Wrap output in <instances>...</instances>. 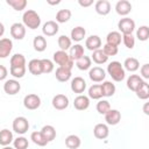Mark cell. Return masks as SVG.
Returning <instances> with one entry per match:
<instances>
[{
    "instance_id": "7dc6e473",
    "label": "cell",
    "mask_w": 149,
    "mask_h": 149,
    "mask_svg": "<svg viewBox=\"0 0 149 149\" xmlns=\"http://www.w3.org/2000/svg\"><path fill=\"white\" fill-rule=\"evenodd\" d=\"M102 51L105 52V55L107 57L109 56H115L118 54V47H113V45H109V44H105L104 48H102Z\"/></svg>"
},
{
    "instance_id": "ffe728a7",
    "label": "cell",
    "mask_w": 149,
    "mask_h": 149,
    "mask_svg": "<svg viewBox=\"0 0 149 149\" xmlns=\"http://www.w3.org/2000/svg\"><path fill=\"white\" fill-rule=\"evenodd\" d=\"M84 56V47L81 44H74L70 48V52H69V57L74 62L78 61L79 58H81Z\"/></svg>"
},
{
    "instance_id": "ba28073f",
    "label": "cell",
    "mask_w": 149,
    "mask_h": 149,
    "mask_svg": "<svg viewBox=\"0 0 149 149\" xmlns=\"http://www.w3.org/2000/svg\"><path fill=\"white\" fill-rule=\"evenodd\" d=\"M10 35L15 40H23L26 36V27L22 23H13L10 27Z\"/></svg>"
},
{
    "instance_id": "8992f818",
    "label": "cell",
    "mask_w": 149,
    "mask_h": 149,
    "mask_svg": "<svg viewBox=\"0 0 149 149\" xmlns=\"http://www.w3.org/2000/svg\"><path fill=\"white\" fill-rule=\"evenodd\" d=\"M29 129V122L24 116H17L13 121V130L17 134H24Z\"/></svg>"
},
{
    "instance_id": "8d00e7d4",
    "label": "cell",
    "mask_w": 149,
    "mask_h": 149,
    "mask_svg": "<svg viewBox=\"0 0 149 149\" xmlns=\"http://www.w3.org/2000/svg\"><path fill=\"white\" fill-rule=\"evenodd\" d=\"M92 59H93V62L97 63V64H104V63H106V62L108 61V57L105 55V52H104L101 49H98V50L93 51V54H92Z\"/></svg>"
},
{
    "instance_id": "7a4b0ae2",
    "label": "cell",
    "mask_w": 149,
    "mask_h": 149,
    "mask_svg": "<svg viewBox=\"0 0 149 149\" xmlns=\"http://www.w3.org/2000/svg\"><path fill=\"white\" fill-rule=\"evenodd\" d=\"M107 72L108 74L112 77L113 80L115 81H122L126 77V72H125V69L123 66L121 65L120 62L118 61H114V62H111L108 65H107Z\"/></svg>"
},
{
    "instance_id": "4fadbf2b",
    "label": "cell",
    "mask_w": 149,
    "mask_h": 149,
    "mask_svg": "<svg viewBox=\"0 0 149 149\" xmlns=\"http://www.w3.org/2000/svg\"><path fill=\"white\" fill-rule=\"evenodd\" d=\"M58 23L56 21H47L42 27V33L45 36H54L58 33Z\"/></svg>"
},
{
    "instance_id": "f35d334b",
    "label": "cell",
    "mask_w": 149,
    "mask_h": 149,
    "mask_svg": "<svg viewBox=\"0 0 149 149\" xmlns=\"http://www.w3.org/2000/svg\"><path fill=\"white\" fill-rule=\"evenodd\" d=\"M88 98L98 100L102 98V92H101V86L100 85H92L88 88Z\"/></svg>"
},
{
    "instance_id": "1f68e13d",
    "label": "cell",
    "mask_w": 149,
    "mask_h": 149,
    "mask_svg": "<svg viewBox=\"0 0 149 149\" xmlns=\"http://www.w3.org/2000/svg\"><path fill=\"white\" fill-rule=\"evenodd\" d=\"M80 143L81 141L77 135H69L65 139V146L69 149H78L80 147Z\"/></svg>"
},
{
    "instance_id": "7c38bea8",
    "label": "cell",
    "mask_w": 149,
    "mask_h": 149,
    "mask_svg": "<svg viewBox=\"0 0 149 149\" xmlns=\"http://www.w3.org/2000/svg\"><path fill=\"white\" fill-rule=\"evenodd\" d=\"M13 49V42L9 38H1L0 40V58H6L9 56Z\"/></svg>"
},
{
    "instance_id": "f6af8a7d",
    "label": "cell",
    "mask_w": 149,
    "mask_h": 149,
    "mask_svg": "<svg viewBox=\"0 0 149 149\" xmlns=\"http://www.w3.org/2000/svg\"><path fill=\"white\" fill-rule=\"evenodd\" d=\"M9 72L15 78H22L26 74V66H19V68H10Z\"/></svg>"
},
{
    "instance_id": "d590c367",
    "label": "cell",
    "mask_w": 149,
    "mask_h": 149,
    "mask_svg": "<svg viewBox=\"0 0 149 149\" xmlns=\"http://www.w3.org/2000/svg\"><path fill=\"white\" fill-rule=\"evenodd\" d=\"M71 19V10L70 9H61L56 14V21L58 23H65Z\"/></svg>"
},
{
    "instance_id": "e0dca14e",
    "label": "cell",
    "mask_w": 149,
    "mask_h": 149,
    "mask_svg": "<svg viewBox=\"0 0 149 149\" xmlns=\"http://www.w3.org/2000/svg\"><path fill=\"white\" fill-rule=\"evenodd\" d=\"M105 120L108 125L111 126H115L120 122L121 120V113L118 109H109L106 114H105Z\"/></svg>"
},
{
    "instance_id": "7bdbcfd3",
    "label": "cell",
    "mask_w": 149,
    "mask_h": 149,
    "mask_svg": "<svg viewBox=\"0 0 149 149\" xmlns=\"http://www.w3.org/2000/svg\"><path fill=\"white\" fill-rule=\"evenodd\" d=\"M29 146L28 140L23 136H19L17 139L14 140V148L15 149H27Z\"/></svg>"
},
{
    "instance_id": "ac0fdd59",
    "label": "cell",
    "mask_w": 149,
    "mask_h": 149,
    "mask_svg": "<svg viewBox=\"0 0 149 149\" xmlns=\"http://www.w3.org/2000/svg\"><path fill=\"white\" fill-rule=\"evenodd\" d=\"M93 134H94V136H95L97 139L104 140V139H106V137L108 136L109 129H108L107 125H105V123H98V125H95L94 128H93Z\"/></svg>"
},
{
    "instance_id": "ee69618b",
    "label": "cell",
    "mask_w": 149,
    "mask_h": 149,
    "mask_svg": "<svg viewBox=\"0 0 149 149\" xmlns=\"http://www.w3.org/2000/svg\"><path fill=\"white\" fill-rule=\"evenodd\" d=\"M109 109H111V105H109V102L107 100H100L97 104V111L100 114H106Z\"/></svg>"
},
{
    "instance_id": "b9f144b4",
    "label": "cell",
    "mask_w": 149,
    "mask_h": 149,
    "mask_svg": "<svg viewBox=\"0 0 149 149\" xmlns=\"http://www.w3.org/2000/svg\"><path fill=\"white\" fill-rule=\"evenodd\" d=\"M41 65H42V73H50L54 70V63L48 58L41 59Z\"/></svg>"
},
{
    "instance_id": "db71d44e",
    "label": "cell",
    "mask_w": 149,
    "mask_h": 149,
    "mask_svg": "<svg viewBox=\"0 0 149 149\" xmlns=\"http://www.w3.org/2000/svg\"><path fill=\"white\" fill-rule=\"evenodd\" d=\"M47 2H48L49 5H58V3L61 2V1H59V0H57V1H50V0H48Z\"/></svg>"
},
{
    "instance_id": "277c9868",
    "label": "cell",
    "mask_w": 149,
    "mask_h": 149,
    "mask_svg": "<svg viewBox=\"0 0 149 149\" xmlns=\"http://www.w3.org/2000/svg\"><path fill=\"white\" fill-rule=\"evenodd\" d=\"M118 28L123 35H130L135 29V22L129 17H123L118 22Z\"/></svg>"
},
{
    "instance_id": "60d3db41",
    "label": "cell",
    "mask_w": 149,
    "mask_h": 149,
    "mask_svg": "<svg viewBox=\"0 0 149 149\" xmlns=\"http://www.w3.org/2000/svg\"><path fill=\"white\" fill-rule=\"evenodd\" d=\"M136 37L142 42L147 41L149 38V28L147 26H141L136 31Z\"/></svg>"
},
{
    "instance_id": "681fc988",
    "label": "cell",
    "mask_w": 149,
    "mask_h": 149,
    "mask_svg": "<svg viewBox=\"0 0 149 149\" xmlns=\"http://www.w3.org/2000/svg\"><path fill=\"white\" fill-rule=\"evenodd\" d=\"M7 74H8V70L6 69V66H3V65L0 64V80L6 79Z\"/></svg>"
},
{
    "instance_id": "2e32d148",
    "label": "cell",
    "mask_w": 149,
    "mask_h": 149,
    "mask_svg": "<svg viewBox=\"0 0 149 149\" xmlns=\"http://www.w3.org/2000/svg\"><path fill=\"white\" fill-rule=\"evenodd\" d=\"M73 106L78 111H85V109H87L88 106H90V99H88V97L83 95V94H79L78 97L74 98Z\"/></svg>"
},
{
    "instance_id": "8fae6325",
    "label": "cell",
    "mask_w": 149,
    "mask_h": 149,
    "mask_svg": "<svg viewBox=\"0 0 149 149\" xmlns=\"http://www.w3.org/2000/svg\"><path fill=\"white\" fill-rule=\"evenodd\" d=\"M115 12L121 16H126L132 12V3L127 0H120L115 5Z\"/></svg>"
},
{
    "instance_id": "816d5d0a",
    "label": "cell",
    "mask_w": 149,
    "mask_h": 149,
    "mask_svg": "<svg viewBox=\"0 0 149 149\" xmlns=\"http://www.w3.org/2000/svg\"><path fill=\"white\" fill-rule=\"evenodd\" d=\"M148 106H149V104H148V102H146V104H144V106H143V112H144L147 115L149 114V111H148Z\"/></svg>"
},
{
    "instance_id": "4316f807",
    "label": "cell",
    "mask_w": 149,
    "mask_h": 149,
    "mask_svg": "<svg viewBox=\"0 0 149 149\" xmlns=\"http://www.w3.org/2000/svg\"><path fill=\"white\" fill-rule=\"evenodd\" d=\"M143 81V79L137 76V74H130L127 79V87L130 90V91H136V88L139 87V85Z\"/></svg>"
},
{
    "instance_id": "bcb514c9",
    "label": "cell",
    "mask_w": 149,
    "mask_h": 149,
    "mask_svg": "<svg viewBox=\"0 0 149 149\" xmlns=\"http://www.w3.org/2000/svg\"><path fill=\"white\" fill-rule=\"evenodd\" d=\"M122 41H123V44L128 49H133L134 45H135V38H134V36L132 34L130 35H123L122 36Z\"/></svg>"
},
{
    "instance_id": "83f0119b",
    "label": "cell",
    "mask_w": 149,
    "mask_h": 149,
    "mask_svg": "<svg viewBox=\"0 0 149 149\" xmlns=\"http://www.w3.org/2000/svg\"><path fill=\"white\" fill-rule=\"evenodd\" d=\"M101 92H102V97H112L115 93V85L112 81H104L101 85Z\"/></svg>"
},
{
    "instance_id": "d6a6232c",
    "label": "cell",
    "mask_w": 149,
    "mask_h": 149,
    "mask_svg": "<svg viewBox=\"0 0 149 149\" xmlns=\"http://www.w3.org/2000/svg\"><path fill=\"white\" fill-rule=\"evenodd\" d=\"M13 141V134L8 129H2L0 130V144L6 147L9 146V143Z\"/></svg>"
},
{
    "instance_id": "9c48e42d",
    "label": "cell",
    "mask_w": 149,
    "mask_h": 149,
    "mask_svg": "<svg viewBox=\"0 0 149 149\" xmlns=\"http://www.w3.org/2000/svg\"><path fill=\"white\" fill-rule=\"evenodd\" d=\"M88 77L94 83H100L105 79L106 77V73H105V70L101 69L100 66H94L92 69H90V72H88Z\"/></svg>"
},
{
    "instance_id": "52a82bcc",
    "label": "cell",
    "mask_w": 149,
    "mask_h": 149,
    "mask_svg": "<svg viewBox=\"0 0 149 149\" xmlns=\"http://www.w3.org/2000/svg\"><path fill=\"white\" fill-rule=\"evenodd\" d=\"M20 90H21V85L15 79H8L3 84V91L8 95H15L16 93L20 92Z\"/></svg>"
},
{
    "instance_id": "d6986e66",
    "label": "cell",
    "mask_w": 149,
    "mask_h": 149,
    "mask_svg": "<svg viewBox=\"0 0 149 149\" xmlns=\"http://www.w3.org/2000/svg\"><path fill=\"white\" fill-rule=\"evenodd\" d=\"M95 12L99 14V15H107L109 12H111V3L109 1L107 0H99L95 2Z\"/></svg>"
},
{
    "instance_id": "836d02e7",
    "label": "cell",
    "mask_w": 149,
    "mask_h": 149,
    "mask_svg": "<svg viewBox=\"0 0 149 149\" xmlns=\"http://www.w3.org/2000/svg\"><path fill=\"white\" fill-rule=\"evenodd\" d=\"M26 66V58L22 54H15L10 58V68Z\"/></svg>"
},
{
    "instance_id": "4dcf8cb0",
    "label": "cell",
    "mask_w": 149,
    "mask_h": 149,
    "mask_svg": "<svg viewBox=\"0 0 149 149\" xmlns=\"http://www.w3.org/2000/svg\"><path fill=\"white\" fill-rule=\"evenodd\" d=\"M140 68V63L136 58L134 57H129V58H126L125 63H123V69L127 70V71H130V72H134L136 71L137 69Z\"/></svg>"
},
{
    "instance_id": "d4e9b609",
    "label": "cell",
    "mask_w": 149,
    "mask_h": 149,
    "mask_svg": "<svg viewBox=\"0 0 149 149\" xmlns=\"http://www.w3.org/2000/svg\"><path fill=\"white\" fill-rule=\"evenodd\" d=\"M28 70L34 76H40L42 73V65L41 59H31L28 63Z\"/></svg>"
},
{
    "instance_id": "44dd1931",
    "label": "cell",
    "mask_w": 149,
    "mask_h": 149,
    "mask_svg": "<svg viewBox=\"0 0 149 149\" xmlns=\"http://www.w3.org/2000/svg\"><path fill=\"white\" fill-rule=\"evenodd\" d=\"M121 34L119 31H111L106 36V44L113 45V47H119L121 43Z\"/></svg>"
},
{
    "instance_id": "c3c4849f",
    "label": "cell",
    "mask_w": 149,
    "mask_h": 149,
    "mask_svg": "<svg viewBox=\"0 0 149 149\" xmlns=\"http://www.w3.org/2000/svg\"><path fill=\"white\" fill-rule=\"evenodd\" d=\"M141 76L144 78V79H149V64H143L141 66ZM141 77V78H142Z\"/></svg>"
},
{
    "instance_id": "f907efd6",
    "label": "cell",
    "mask_w": 149,
    "mask_h": 149,
    "mask_svg": "<svg viewBox=\"0 0 149 149\" xmlns=\"http://www.w3.org/2000/svg\"><path fill=\"white\" fill-rule=\"evenodd\" d=\"M78 3L81 7H90L93 3V0H78Z\"/></svg>"
},
{
    "instance_id": "484cf974",
    "label": "cell",
    "mask_w": 149,
    "mask_h": 149,
    "mask_svg": "<svg viewBox=\"0 0 149 149\" xmlns=\"http://www.w3.org/2000/svg\"><path fill=\"white\" fill-rule=\"evenodd\" d=\"M55 76H56V79L58 81H68L70 78H71V70H68V69H64V68H57L56 72H55Z\"/></svg>"
},
{
    "instance_id": "f546056e",
    "label": "cell",
    "mask_w": 149,
    "mask_h": 149,
    "mask_svg": "<svg viewBox=\"0 0 149 149\" xmlns=\"http://www.w3.org/2000/svg\"><path fill=\"white\" fill-rule=\"evenodd\" d=\"M30 140H31L36 146H40V147H44V146H47V144L49 143L41 132H33L31 135H30Z\"/></svg>"
},
{
    "instance_id": "f5cc1de1",
    "label": "cell",
    "mask_w": 149,
    "mask_h": 149,
    "mask_svg": "<svg viewBox=\"0 0 149 149\" xmlns=\"http://www.w3.org/2000/svg\"><path fill=\"white\" fill-rule=\"evenodd\" d=\"M3 33H5V26L0 22V37L3 35Z\"/></svg>"
},
{
    "instance_id": "74e56055",
    "label": "cell",
    "mask_w": 149,
    "mask_h": 149,
    "mask_svg": "<svg viewBox=\"0 0 149 149\" xmlns=\"http://www.w3.org/2000/svg\"><path fill=\"white\" fill-rule=\"evenodd\" d=\"M57 43H58V47H59V49L62 51H66L68 49L71 48V38L68 37L66 35H61L58 37Z\"/></svg>"
},
{
    "instance_id": "7402d4cb",
    "label": "cell",
    "mask_w": 149,
    "mask_h": 149,
    "mask_svg": "<svg viewBox=\"0 0 149 149\" xmlns=\"http://www.w3.org/2000/svg\"><path fill=\"white\" fill-rule=\"evenodd\" d=\"M135 93H136L137 98H140V99H142V100H147V99L149 98V84L143 80V81L139 85V87L136 88Z\"/></svg>"
},
{
    "instance_id": "5b68a950",
    "label": "cell",
    "mask_w": 149,
    "mask_h": 149,
    "mask_svg": "<svg viewBox=\"0 0 149 149\" xmlns=\"http://www.w3.org/2000/svg\"><path fill=\"white\" fill-rule=\"evenodd\" d=\"M41 105V98L37 95V94H27L24 98H23V106L27 108V109H30V111H34V109H37Z\"/></svg>"
},
{
    "instance_id": "e575fe53",
    "label": "cell",
    "mask_w": 149,
    "mask_h": 149,
    "mask_svg": "<svg viewBox=\"0 0 149 149\" xmlns=\"http://www.w3.org/2000/svg\"><path fill=\"white\" fill-rule=\"evenodd\" d=\"M76 65L79 70L81 71H85V70H88L92 65V62H91V58L88 56H83L81 58H79L78 61H76Z\"/></svg>"
},
{
    "instance_id": "f1b7e54d",
    "label": "cell",
    "mask_w": 149,
    "mask_h": 149,
    "mask_svg": "<svg viewBox=\"0 0 149 149\" xmlns=\"http://www.w3.org/2000/svg\"><path fill=\"white\" fill-rule=\"evenodd\" d=\"M41 133L43 134V136L47 139L48 142H51L55 140L56 137V129L51 126V125H47V126H43V128L41 129Z\"/></svg>"
},
{
    "instance_id": "5bb4252c",
    "label": "cell",
    "mask_w": 149,
    "mask_h": 149,
    "mask_svg": "<svg viewBox=\"0 0 149 149\" xmlns=\"http://www.w3.org/2000/svg\"><path fill=\"white\" fill-rule=\"evenodd\" d=\"M85 47L86 49L91 50V51H95L98 49H100L101 47V40L98 35H91L86 38L85 41Z\"/></svg>"
},
{
    "instance_id": "603a6c76",
    "label": "cell",
    "mask_w": 149,
    "mask_h": 149,
    "mask_svg": "<svg viewBox=\"0 0 149 149\" xmlns=\"http://www.w3.org/2000/svg\"><path fill=\"white\" fill-rule=\"evenodd\" d=\"M86 35V30L85 28L78 26V27H74L72 30H71V41H74V42H80L84 40Z\"/></svg>"
},
{
    "instance_id": "6da1fadb",
    "label": "cell",
    "mask_w": 149,
    "mask_h": 149,
    "mask_svg": "<svg viewBox=\"0 0 149 149\" xmlns=\"http://www.w3.org/2000/svg\"><path fill=\"white\" fill-rule=\"evenodd\" d=\"M22 21H23V26L29 28V29H37L40 27V24H41L40 15L33 9H28V10H26L23 13Z\"/></svg>"
},
{
    "instance_id": "30bf717a",
    "label": "cell",
    "mask_w": 149,
    "mask_h": 149,
    "mask_svg": "<svg viewBox=\"0 0 149 149\" xmlns=\"http://www.w3.org/2000/svg\"><path fill=\"white\" fill-rule=\"evenodd\" d=\"M52 106H54V108H56L58 111L65 109L69 106V99H68V97L64 95V94H56L52 98Z\"/></svg>"
},
{
    "instance_id": "11a10c76",
    "label": "cell",
    "mask_w": 149,
    "mask_h": 149,
    "mask_svg": "<svg viewBox=\"0 0 149 149\" xmlns=\"http://www.w3.org/2000/svg\"><path fill=\"white\" fill-rule=\"evenodd\" d=\"M2 149H13V148H12V147H9V146H6V147H3Z\"/></svg>"
},
{
    "instance_id": "ab89813d",
    "label": "cell",
    "mask_w": 149,
    "mask_h": 149,
    "mask_svg": "<svg viewBox=\"0 0 149 149\" xmlns=\"http://www.w3.org/2000/svg\"><path fill=\"white\" fill-rule=\"evenodd\" d=\"M6 2H7V5H9L13 9H15L17 12L24 9L26 6H27V1L26 0H7Z\"/></svg>"
},
{
    "instance_id": "9a60e30c",
    "label": "cell",
    "mask_w": 149,
    "mask_h": 149,
    "mask_svg": "<svg viewBox=\"0 0 149 149\" xmlns=\"http://www.w3.org/2000/svg\"><path fill=\"white\" fill-rule=\"evenodd\" d=\"M86 88V81L84 80V78L81 77H74L72 80H71V90L72 92L74 93H83Z\"/></svg>"
},
{
    "instance_id": "cb8c5ba5",
    "label": "cell",
    "mask_w": 149,
    "mask_h": 149,
    "mask_svg": "<svg viewBox=\"0 0 149 149\" xmlns=\"http://www.w3.org/2000/svg\"><path fill=\"white\" fill-rule=\"evenodd\" d=\"M33 47L34 49L37 51V52H42L47 49V40L45 37L41 36V35H37L34 37V41H33Z\"/></svg>"
},
{
    "instance_id": "3957f363",
    "label": "cell",
    "mask_w": 149,
    "mask_h": 149,
    "mask_svg": "<svg viewBox=\"0 0 149 149\" xmlns=\"http://www.w3.org/2000/svg\"><path fill=\"white\" fill-rule=\"evenodd\" d=\"M52 58H54V62L59 65V68H64V69H68V70H71L73 68V61L69 57L66 51L58 50V51L54 52Z\"/></svg>"
}]
</instances>
